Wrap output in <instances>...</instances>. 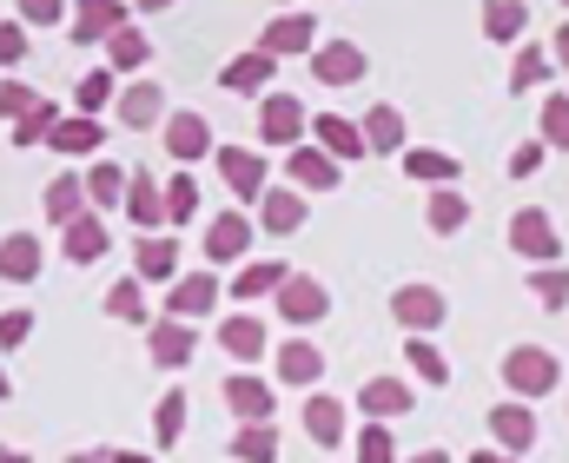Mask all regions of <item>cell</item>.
I'll return each instance as SVG.
<instances>
[{
  "mask_svg": "<svg viewBox=\"0 0 569 463\" xmlns=\"http://www.w3.org/2000/svg\"><path fill=\"white\" fill-rule=\"evenodd\" d=\"M497 378L510 384V397H517V404H537V397H550V391L563 384V358H557L550 344H510Z\"/></svg>",
  "mask_w": 569,
  "mask_h": 463,
  "instance_id": "1",
  "label": "cell"
},
{
  "mask_svg": "<svg viewBox=\"0 0 569 463\" xmlns=\"http://www.w3.org/2000/svg\"><path fill=\"white\" fill-rule=\"evenodd\" d=\"M510 252H517L523 265H563V232H557V219H550L543 205H523V212L510 219Z\"/></svg>",
  "mask_w": 569,
  "mask_h": 463,
  "instance_id": "2",
  "label": "cell"
},
{
  "mask_svg": "<svg viewBox=\"0 0 569 463\" xmlns=\"http://www.w3.org/2000/svg\"><path fill=\"white\" fill-rule=\"evenodd\" d=\"M219 397H226V411L239 424H272V411H279V384L272 378H252V371H232L219 384Z\"/></svg>",
  "mask_w": 569,
  "mask_h": 463,
  "instance_id": "3",
  "label": "cell"
},
{
  "mask_svg": "<svg viewBox=\"0 0 569 463\" xmlns=\"http://www.w3.org/2000/svg\"><path fill=\"white\" fill-rule=\"evenodd\" d=\"M305 127H311V113H305V100H291V93H259V140L266 147H305Z\"/></svg>",
  "mask_w": 569,
  "mask_h": 463,
  "instance_id": "4",
  "label": "cell"
},
{
  "mask_svg": "<svg viewBox=\"0 0 569 463\" xmlns=\"http://www.w3.org/2000/svg\"><path fill=\"white\" fill-rule=\"evenodd\" d=\"M443 318H450V299L437 285H398L391 292V324H405L411 338H430Z\"/></svg>",
  "mask_w": 569,
  "mask_h": 463,
  "instance_id": "5",
  "label": "cell"
},
{
  "mask_svg": "<svg viewBox=\"0 0 569 463\" xmlns=\"http://www.w3.org/2000/svg\"><path fill=\"white\" fill-rule=\"evenodd\" d=\"M212 311H219V272H179V279H172V292H166V318L199 324V318H212Z\"/></svg>",
  "mask_w": 569,
  "mask_h": 463,
  "instance_id": "6",
  "label": "cell"
},
{
  "mask_svg": "<svg viewBox=\"0 0 569 463\" xmlns=\"http://www.w3.org/2000/svg\"><path fill=\"white\" fill-rule=\"evenodd\" d=\"M298 424H305V437H311L318 451H338V444L351 437V411H345V397H331V391H311Z\"/></svg>",
  "mask_w": 569,
  "mask_h": 463,
  "instance_id": "7",
  "label": "cell"
},
{
  "mask_svg": "<svg viewBox=\"0 0 569 463\" xmlns=\"http://www.w3.org/2000/svg\"><path fill=\"white\" fill-rule=\"evenodd\" d=\"M272 299H279V324H318V318L331 311V292H325L311 272H284V285Z\"/></svg>",
  "mask_w": 569,
  "mask_h": 463,
  "instance_id": "8",
  "label": "cell"
},
{
  "mask_svg": "<svg viewBox=\"0 0 569 463\" xmlns=\"http://www.w3.org/2000/svg\"><path fill=\"white\" fill-rule=\"evenodd\" d=\"M60 252H67V265H100V259L113 252V232H107V219H100V212H80V219H67V225H60Z\"/></svg>",
  "mask_w": 569,
  "mask_h": 463,
  "instance_id": "9",
  "label": "cell"
},
{
  "mask_svg": "<svg viewBox=\"0 0 569 463\" xmlns=\"http://www.w3.org/2000/svg\"><path fill=\"white\" fill-rule=\"evenodd\" d=\"M311 47H318V20H311L305 7H298V13H279V20L259 33V53H266V60H298V53H311Z\"/></svg>",
  "mask_w": 569,
  "mask_h": 463,
  "instance_id": "10",
  "label": "cell"
},
{
  "mask_svg": "<svg viewBox=\"0 0 569 463\" xmlns=\"http://www.w3.org/2000/svg\"><path fill=\"white\" fill-rule=\"evenodd\" d=\"M365 47H351V40H318L311 47V73L325 80V87H358L365 80Z\"/></svg>",
  "mask_w": 569,
  "mask_h": 463,
  "instance_id": "11",
  "label": "cell"
},
{
  "mask_svg": "<svg viewBox=\"0 0 569 463\" xmlns=\"http://www.w3.org/2000/svg\"><path fill=\"white\" fill-rule=\"evenodd\" d=\"M192 351H199V331H192V324H179V318L146 324V358H152L159 371H186V364H192Z\"/></svg>",
  "mask_w": 569,
  "mask_h": 463,
  "instance_id": "12",
  "label": "cell"
},
{
  "mask_svg": "<svg viewBox=\"0 0 569 463\" xmlns=\"http://www.w3.org/2000/svg\"><path fill=\"white\" fill-rule=\"evenodd\" d=\"M159 140H166V153L179 159V165H199V159H212V127H206V113H172L166 127H159Z\"/></svg>",
  "mask_w": 569,
  "mask_h": 463,
  "instance_id": "13",
  "label": "cell"
},
{
  "mask_svg": "<svg viewBox=\"0 0 569 463\" xmlns=\"http://www.w3.org/2000/svg\"><path fill=\"white\" fill-rule=\"evenodd\" d=\"M284 185L291 192H338L345 185V165H331L318 147H291L284 153Z\"/></svg>",
  "mask_w": 569,
  "mask_h": 463,
  "instance_id": "14",
  "label": "cell"
},
{
  "mask_svg": "<svg viewBox=\"0 0 569 463\" xmlns=\"http://www.w3.org/2000/svg\"><path fill=\"white\" fill-rule=\"evenodd\" d=\"M120 27H127V0H73V20H67L73 47H100Z\"/></svg>",
  "mask_w": 569,
  "mask_h": 463,
  "instance_id": "15",
  "label": "cell"
},
{
  "mask_svg": "<svg viewBox=\"0 0 569 463\" xmlns=\"http://www.w3.org/2000/svg\"><path fill=\"white\" fill-rule=\"evenodd\" d=\"M212 159H219V179L232 185V199H259V192L272 185L266 159L252 153V147H212Z\"/></svg>",
  "mask_w": 569,
  "mask_h": 463,
  "instance_id": "16",
  "label": "cell"
},
{
  "mask_svg": "<svg viewBox=\"0 0 569 463\" xmlns=\"http://www.w3.org/2000/svg\"><path fill=\"white\" fill-rule=\"evenodd\" d=\"M219 344H226V358H232V364L246 371V364H259V358L272 351V331H266V324H259L252 311H232V318L219 324Z\"/></svg>",
  "mask_w": 569,
  "mask_h": 463,
  "instance_id": "17",
  "label": "cell"
},
{
  "mask_svg": "<svg viewBox=\"0 0 569 463\" xmlns=\"http://www.w3.org/2000/svg\"><path fill=\"white\" fill-rule=\"evenodd\" d=\"M40 265H47L40 232H7V239H0V285H33Z\"/></svg>",
  "mask_w": 569,
  "mask_h": 463,
  "instance_id": "18",
  "label": "cell"
},
{
  "mask_svg": "<svg viewBox=\"0 0 569 463\" xmlns=\"http://www.w3.org/2000/svg\"><path fill=\"white\" fill-rule=\"evenodd\" d=\"M246 252H252V219L246 212H226V219L206 225V259L212 265H246Z\"/></svg>",
  "mask_w": 569,
  "mask_h": 463,
  "instance_id": "19",
  "label": "cell"
},
{
  "mask_svg": "<svg viewBox=\"0 0 569 463\" xmlns=\"http://www.w3.org/2000/svg\"><path fill=\"white\" fill-rule=\"evenodd\" d=\"M358 404H365V424H391V417H411V384L405 378H365V391H358Z\"/></svg>",
  "mask_w": 569,
  "mask_h": 463,
  "instance_id": "20",
  "label": "cell"
},
{
  "mask_svg": "<svg viewBox=\"0 0 569 463\" xmlns=\"http://www.w3.org/2000/svg\"><path fill=\"white\" fill-rule=\"evenodd\" d=\"M305 133H311V147H318V153L331 159V165H345V159H365L358 120H345V113H318V120H311Z\"/></svg>",
  "mask_w": 569,
  "mask_h": 463,
  "instance_id": "21",
  "label": "cell"
},
{
  "mask_svg": "<svg viewBox=\"0 0 569 463\" xmlns=\"http://www.w3.org/2000/svg\"><path fill=\"white\" fill-rule=\"evenodd\" d=\"M133 279H140V285H172V279H179V239L146 232L140 245H133Z\"/></svg>",
  "mask_w": 569,
  "mask_h": 463,
  "instance_id": "22",
  "label": "cell"
},
{
  "mask_svg": "<svg viewBox=\"0 0 569 463\" xmlns=\"http://www.w3.org/2000/svg\"><path fill=\"white\" fill-rule=\"evenodd\" d=\"M252 205H259V225H266L272 239H291V232L311 219V212H305V192H291V185H266Z\"/></svg>",
  "mask_w": 569,
  "mask_h": 463,
  "instance_id": "23",
  "label": "cell"
},
{
  "mask_svg": "<svg viewBox=\"0 0 569 463\" xmlns=\"http://www.w3.org/2000/svg\"><path fill=\"white\" fill-rule=\"evenodd\" d=\"M47 147L67 159H93L100 147H107V127L100 120H87V113H60L53 120V133H47Z\"/></svg>",
  "mask_w": 569,
  "mask_h": 463,
  "instance_id": "24",
  "label": "cell"
},
{
  "mask_svg": "<svg viewBox=\"0 0 569 463\" xmlns=\"http://www.w3.org/2000/svg\"><path fill=\"white\" fill-rule=\"evenodd\" d=\"M272 364H279V378L291 391H311V384L325 378V351H318L311 338H284L279 351H272Z\"/></svg>",
  "mask_w": 569,
  "mask_h": 463,
  "instance_id": "25",
  "label": "cell"
},
{
  "mask_svg": "<svg viewBox=\"0 0 569 463\" xmlns=\"http://www.w3.org/2000/svg\"><path fill=\"white\" fill-rule=\"evenodd\" d=\"M80 192H87V212H120V199H127V165H113V159H93L87 172H80Z\"/></svg>",
  "mask_w": 569,
  "mask_h": 463,
  "instance_id": "26",
  "label": "cell"
},
{
  "mask_svg": "<svg viewBox=\"0 0 569 463\" xmlns=\"http://www.w3.org/2000/svg\"><path fill=\"white\" fill-rule=\"evenodd\" d=\"M490 431H497L490 451H503V457H523V451L537 444V417H530V404H517V397L490 411Z\"/></svg>",
  "mask_w": 569,
  "mask_h": 463,
  "instance_id": "27",
  "label": "cell"
},
{
  "mask_svg": "<svg viewBox=\"0 0 569 463\" xmlns=\"http://www.w3.org/2000/svg\"><path fill=\"white\" fill-rule=\"evenodd\" d=\"M272 73H279V60H266V53L252 47V53H232V60L219 67V87H226V93H272Z\"/></svg>",
  "mask_w": 569,
  "mask_h": 463,
  "instance_id": "28",
  "label": "cell"
},
{
  "mask_svg": "<svg viewBox=\"0 0 569 463\" xmlns=\"http://www.w3.org/2000/svg\"><path fill=\"white\" fill-rule=\"evenodd\" d=\"M358 140H365V153H405V113H398L391 100L365 107V120H358Z\"/></svg>",
  "mask_w": 569,
  "mask_h": 463,
  "instance_id": "29",
  "label": "cell"
},
{
  "mask_svg": "<svg viewBox=\"0 0 569 463\" xmlns=\"http://www.w3.org/2000/svg\"><path fill=\"white\" fill-rule=\"evenodd\" d=\"M100 47H107V73H113V80H127V73H140L146 60H152V40H146V27H133V20H127L120 33H107Z\"/></svg>",
  "mask_w": 569,
  "mask_h": 463,
  "instance_id": "30",
  "label": "cell"
},
{
  "mask_svg": "<svg viewBox=\"0 0 569 463\" xmlns=\"http://www.w3.org/2000/svg\"><path fill=\"white\" fill-rule=\"evenodd\" d=\"M425 225L437 232V239H457V232L470 225V199H463L457 185H430V199H425Z\"/></svg>",
  "mask_w": 569,
  "mask_h": 463,
  "instance_id": "31",
  "label": "cell"
},
{
  "mask_svg": "<svg viewBox=\"0 0 569 463\" xmlns=\"http://www.w3.org/2000/svg\"><path fill=\"white\" fill-rule=\"evenodd\" d=\"M113 113H120L133 133H146V127H159V113H166V93H159L152 80H133L127 93H113Z\"/></svg>",
  "mask_w": 569,
  "mask_h": 463,
  "instance_id": "32",
  "label": "cell"
},
{
  "mask_svg": "<svg viewBox=\"0 0 569 463\" xmlns=\"http://www.w3.org/2000/svg\"><path fill=\"white\" fill-rule=\"evenodd\" d=\"M40 212H47L53 225H67V219H80V212H87V192H80V172H73V165L47 179V192H40Z\"/></svg>",
  "mask_w": 569,
  "mask_h": 463,
  "instance_id": "33",
  "label": "cell"
},
{
  "mask_svg": "<svg viewBox=\"0 0 569 463\" xmlns=\"http://www.w3.org/2000/svg\"><path fill=\"white\" fill-rule=\"evenodd\" d=\"M523 27H530V7L523 0H483V40L510 47V40H523Z\"/></svg>",
  "mask_w": 569,
  "mask_h": 463,
  "instance_id": "34",
  "label": "cell"
},
{
  "mask_svg": "<svg viewBox=\"0 0 569 463\" xmlns=\"http://www.w3.org/2000/svg\"><path fill=\"white\" fill-rule=\"evenodd\" d=\"M192 212H199V179H192V172L179 165V172H172V179L159 185V219H166V225H186Z\"/></svg>",
  "mask_w": 569,
  "mask_h": 463,
  "instance_id": "35",
  "label": "cell"
},
{
  "mask_svg": "<svg viewBox=\"0 0 569 463\" xmlns=\"http://www.w3.org/2000/svg\"><path fill=\"white\" fill-rule=\"evenodd\" d=\"M186 417H192L186 391H166V397L152 404V451H172V444L186 437Z\"/></svg>",
  "mask_w": 569,
  "mask_h": 463,
  "instance_id": "36",
  "label": "cell"
},
{
  "mask_svg": "<svg viewBox=\"0 0 569 463\" xmlns=\"http://www.w3.org/2000/svg\"><path fill=\"white\" fill-rule=\"evenodd\" d=\"M279 285H284L279 259H246V265L232 272V299H272Z\"/></svg>",
  "mask_w": 569,
  "mask_h": 463,
  "instance_id": "37",
  "label": "cell"
},
{
  "mask_svg": "<svg viewBox=\"0 0 569 463\" xmlns=\"http://www.w3.org/2000/svg\"><path fill=\"white\" fill-rule=\"evenodd\" d=\"M405 172L418 179V185H457V159L450 153H437V147H405Z\"/></svg>",
  "mask_w": 569,
  "mask_h": 463,
  "instance_id": "38",
  "label": "cell"
},
{
  "mask_svg": "<svg viewBox=\"0 0 569 463\" xmlns=\"http://www.w3.org/2000/svg\"><path fill=\"white\" fill-rule=\"evenodd\" d=\"M120 205H127V219H133L140 232H159V225H166V219H159V185H152L146 172H127V199H120Z\"/></svg>",
  "mask_w": 569,
  "mask_h": 463,
  "instance_id": "39",
  "label": "cell"
},
{
  "mask_svg": "<svg viewBox=\"0 0 569 463\" xmlns=\"http://www.w3.org/2000/svg\"><path fill=\"white\" fill-rule=\"evenodd\" d=\"M550 73H557V67H550V47H537V40H530V47H523V53L510 60V93L523 100V93H537V87H543Z\"/></svg>",
  "mask_w": 569,
  "mask_h": 463,
  "instance_id": "40",
  "label": "cell"
},
{
  "mask_svg": "<svg viewBox=\"0 0 569 463\" xmlns=\"http://www.w3.org/2000/svg\"><path fill=\"white\" fill-rule=\"evenodd\" d=\"M232 463H279V431L272 424H239L232 431Z\"/></svg>",
  "mask_w": 569,
  "mask_h": 463,
  "instance_id": "41",
  "label": "cell"
},
{
  "mask_svg": "<svg viewBox=\"0 0 569 463\" xmlns=\"http://www.w3.org/2000/svg\"><path fill=\"white\" fill-rule=\"evenodd\" d=\"M53 120H60V107H53V100H33V107L13 120V147H20V153H27V147H47Z\"/></svg>",
  "mask_w": 569,
  "mask_h": 463,
  "instance_id": "42",
  "label": "cell"
},
{
  "mask_svg": "<svg viewBox=\"0 0 569 463\" xmlns=\"http://www.w3.org/2000/svg\"><path fill=\"white\" fill-rule=\"evenodd\" d=\"M107 318H113V324H146V285L140 279L107 285Z\"/></svg>",
  "mask_w": 569,
  "mask_h": 463,
  "instance_id": "43",
  "label": "cell"
},
{
  "mask_svg": "<svg viewBox=\"0 0 569 463\" xmlns=\"http://www.w3.org/2000/svg\"><path fill=\"white\" fill-rule=\"evenodd\" d=\"M405 364H411V371H418L425 384H437V391L450 384V358H443V351H437L430 338H411V344H405Z\"/></svg>",
  "mask_w": 569,
  "mask_h": 463,
  "instance_id": "44",
  "label": "cell"
},
{
  "mask_svg": "<svg viewBox=\"0 0 569 463\" xmlns=\"http://www.w3.org/2000/svg\"><path fill=\"white\" fill-rule=\"evenodd\" d=\"M537 140H543V153H569V93H550V100H543Z\"/></svg>",
  "mask_w": 569,
  "mask_h": 463,
  "instance_id": "45",
  "label": "cell"
},
{
  "mask_svg": "<svg viewBox=\"0 0 569 463\" xmlns=\"http://www.w3.org/2000/svg\"><path fill=\"white\" fill-rule=\"evenodd\" d=\"M113 93H120V87H113V73H107V67H93V73L80 80V93H73V113H87V120H93V113H107V107H113Z\"/></svg>",
  "mask_w": 569,
  "mask_h": 463,
  "instance_id": "46",
  "label": "cell"
},
{
  "mask_svg": "<svg viewBox=\"0 0 569 463\" xmlns=\"http://www.w3.org/2000/svg\"><path fill=\"white\" fill-rule=\"evenodd\" d=\"M530 292H537V305L563 311L569 305V272L563 265H537V272H530Z\"/></svg>",
  "mask_w": 569,
  "mask_h": 463,
  "instance_id": "47",
  "label": "cell"
},
{
  "mask_svg": "<svg viewBox=\"0 0 569 463\" xmlns=\"http://www.w3.org/2000/svg\"><path fill=\"white\" fill-rule=\"evenodd\" d=\"M358 463H398L391 424H365V431H358Z\"/></svg>",
  "mask_w": 569,
  "mask_h": 463,
  "instance_id": "48",
  "label": "cell"
},
{
  "mask_svg": "<svg viewBox=\"0 0 569 463\" xmlns=\"http://www.w3.org/2000/svg\"><path fill=\"white\" fill-rule=\"evenodd\" d=\"M13 7H20L13 20H20L27 33H33V27H60V20H67V0H13Z\"/></svg>",
  "mask_w": 569,
  "mask_h": 463,
  "instance_id": "49",
  "label": "cell"
},
{
  "mask_svg": "<svg viewBox=\"0 0 569 463\" xmlns=\"http://www.w3.org/2000/svg\"><path fill=\"white\" fill-rule=\"evenodd\" d=\"M27 338H33V311H27V305L0 311V351H20Z\"/></svg>",
  "mask_w": 569,
  "mask_h": 463,
  "instance_id": "50",
  "label": "cell"
},
{
  "mask_svg": "<svg viewBox=\"0 0 569 463\" xmlns=\"http://www.w3.org/2000/svg\"><path fill=\"white\" fill-rule=\"evenodd\" d=\"M33 100H40V93H33L27 80H0V120H7V127H13V120L33 107Z\"/></svg>",
  "mask_w": 569,
  "mask_h": 463,
  "instance_id": "51",
  "label": "cell"
},
{
  "mask_svg": "<svg viewBox=\"0 0 569 463\" xmlns=\"http://www.w3.org/2000/svg\"><path fill=\"white\" fill-rule=\"evenodd\" d=\"M27 60V27L20 20H0V73H13Z\"/></svg>",
  "mask_w": 569,
  "mask_h": 463,
  "instance_id": "52",
  "label": "cell"
},
{
  "mask_svg": "<svg viewBox=\"0 0 569 463\" xmlns=\"http://www.w3.org/2000/svg\"><path fill=\"white\" fill-rule=\"evenodd\" d=\"M543 140H523V147H517V153H510V179H537V172H543Z\"/></svg>",
  "mask_w": 569,
  "mask_h": 463,
  "instance_id": "53",
  "label": "cell"
},
{
  "mask_svg": "<svg viewBox=\"0 0 569 463\" xmlns=\"http://www.w3.org/2000/svg\"><path fill=\"white\" fill-rule=\"evenodd\" d=\"M550 67H569V20L557 27V40H550Z\"/></svg>",
  "mask_w": 569,
  "mask_h": 463,
  "instance_id": "54",
  "label": "cell"
},
{
  "mask_svg": "<svg viewBox=\"0 0 569 463\" xmlns=\"http://www.w3.org/2000/svg\"><path fill=\"white\" fill-rule=\"evenodd\" d=\"M398 463H450V451H418V457H398Z\"/></svg>",
  "mask_w": 569,
  "mask_h": 463,
  "instance_id": "55",
  "label": "cell"
},
{
  "mask_svg": "<svg viewBox=\"0 0 569 463\" xmlns=\"http://www.w3.org/2000/svg\"><path fill=\"white\" fill-rule=\"evenodd\" d=\"M67 463H113V451H80V457H67Z\"/></svg>",
  "mask_w": 569,
  "mask_h": 463,
  "instance_id": "56",
  "label": "cell"
},
{
  "mask_svg": "<svg viewBox=\"0 0 569 463\" xmlns=\"http://www.w3.org/2000/svg\"><path fill=\"white\" fill-rule=\"evenodd\" d=\"M113 463H159V457H146V451H113Z\"/></svg>",
  "mask_w": 569,
  "mask_h": 463,
  "instance_id": "57",
  "label": "cell"
},
{
  "mask_svg": "<svg viewBox=\"0 0 569 463\" xmlns=\"http://www.w3.org/2000/svg\"><path fill=\"white\" fill-rule=\"evenodd\" d=\"M0 463H33L27 451H13V444H0Z\"/></svg>",
  "mask_w": 569,
  "mask_h": 463,
  "instance_id": "58",
  "label": "cell"
},
{
  "mask_svg": "<svg viewBox=\"0 0 569 463\" xmlns=\"http://www.w3.org/2000/svg\"><path fill=\"white\" fill-rule=\"evenodd\" d=\"M470 463H517V457H503V451H477Z\"/></svg>",
  "mask_w": 569,
  "mask_h": 463,
  "instance_id": "59",
  "label": "cell"
},
{
  "mask_svg": "<svg viewBox=\"0 0 569 463\" xmlns=\"http://www.w3.org/2000/svg\"><path fill=\"white\" fill-rule=\"evenodd\" d=\"M133 7H146V13H166V7H179V0H133Z\"/></svg>",
  "mask_w": 569,
  "mask_h": 463,
  "instance_id": "60",
  "label": "cell"
},
{
  "mask_svg": "<svg viewBox=\"0 0 569 463\" xmlns=\"http://www.w3.org/2000/svg\"><path fill=\"white\" fill-rule=\"evenodd\" d=\"M0 397H13V378H7V371H0Z\"/></svg>",
  "mask_w": 569,
  "mask_h": 463,
  "instance_id": "61",
  "label": "cell"
},
{
  "mask_svg": "<svg viewBox=\"0 0 569 463\" xmlns=\"http://www.w3.org/2000/svg\"><path fill=\"white\" fill-rule=\"evenodd\" d=\"M563 7H569V0H563Z\"/></svg>",
  "mask_w": 569,
  "mask_h": 463,
  "instance_id": "62",
  "label": "cell"
}]
</instances>
